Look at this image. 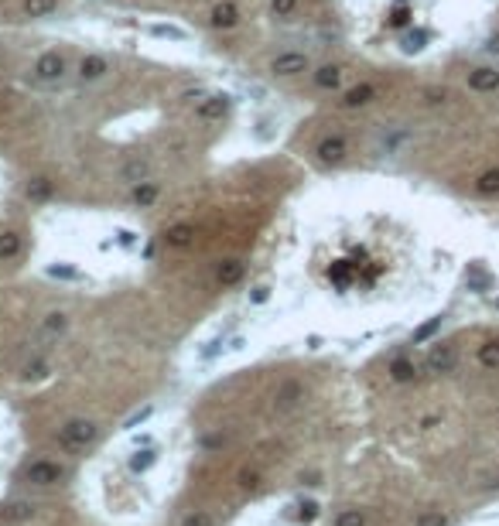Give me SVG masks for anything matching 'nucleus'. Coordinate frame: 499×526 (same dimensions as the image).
Segmentation results:
<instances>
[{
    "label": "nucleus",
    "mask_w": 499,
    "mask_h": 526,
    "mask_svg": "<svg viewBox=\"0 0 499 526\" xmlns=\"http://www.w3.org/2000/svg\"><path fill=\"white\" fill-rule=\"evenodd\" d=\"M96 438H100V428L93 421H83V417H76L65 428H59V444L69 448V451H83V448H89Z\"/></svg>",
    "instance_id": "nucleus-1"
},
{
    "label": "nucleus",
    "mask_w": 499,
    "mask_h": 526,
    "mask_svg": "<svg viewBox=\"0 0 499 526\" xmlns=\"http://www.w3.org/2000/svg\"><path fill=\"white\" fill-rule=\"evenodd\" d=\"M24 478L38 489H48V485H59L65 478V468L59 461H48V458H34L24 465Z\"/></svg>",
    "instance_id": "nucleus-2"
},
{
    "label": "nucleus",
    "mask_w": 499,
    "mask_h": 526,
    "mask_svg": "<svg viewBox=\"0 0 499 526\" xmlns=\"http://www.w3.org/2000/svg\"><path fill=\"white\" fill-rule=\"evenodd\" d=\"M31 76H34L38 83H62V79H65V55H59V52H41V55L34 59Z\"/></svg>",
    "instance_id": "nucleus-3"
},
{
    "label": "nucleus",
    "mask_w": 499,
    "mask_h": 526,
    "mask_svg": "<svg viewBox=\"0 0 499 526\" xmlns=\"http://www.w3.org/2000/svg\"><path fill=\"white\" fill-rule=\"evenodd\" d=\"M308 69H311V59H308L304 52H281V55L270 59V72H274V76H284V79L301 76V72H308Z\"/></svg>",
    "instance_id": "nucleus-4"
},
{
    "label": "nucleus",
    "mask_w": 499,
    "mask_h": 526,
    "mask_svg": "<svg viewBox=\"0 0 499 526\" xmlns=\"http://www.w3.org/2000/svg\"><path fill=\"white\" fill-rule=\"evenodd\" d=\"M346 154H349V140H346L342 134H328V137H321L318 147H315V158H318L321 165H342Z\"/></svg>",
    "instance_id": "nucleus-5"
},
{
    "label": "nucleus",
    "mask_w": 499,
    "mask_h": 526,
    "mask_svg": "<svg viewBox=\"0 0 499 526\" xmlns=\"http://www.w3.org/2000/svg\"><path fill=\"white\" fill-rule=\"evenodd\" d=\"M229 106H233V96L229 92H209L205 99L199 103V113L202 120H222L226 113H229Z\"/></svg>",
    "instance_id": "nucleus-6"
},
{
    "label": "nucleus",
    "mask_w": 499,
    "mask_h": 526,
    "mask_svg": "<svg viewBox=\"0 0 499 526\" xmlns=\"http://www.w3.org/2000/svg\"><path fill=\"white\" fill-rule=\"evenodd\" d=\"M209 24H212L215 31H233V28L240 24V7H236V3H229V0L215 3V7H212V14H209Z\"/></svg>",
    "instance_id": "nucleus-7"
},
{
    "label": "nucleus",
    "mask_w": 499,
    "mask_h": 526,
    "mask_svg": "<svg viewBox=\"0 0 499 526\" xmlns=\"http://www.w3.org/2000/svg\"><path fill=\"white\" fill-rule=\"evenodd\" d=\"M376 96H380V89L373 86V83H359V86L346 89L339 103H342L346 109H359V106H370V103H373Z\"/></svg>",
    "instance_id": "nucleus-8"
},
{
    "label": "nucleus",
    "mask_w": 499,
    "mask_h": 526,
    "mask_svg": "<svg viewBox=\"0 0 499 526\" xmlns=\"http://www.w3.org/2000/svg\"><path fill=\"white\" fill-rule=\"evenodd\" d=\"M109 72V59L106 55H83V62H79V79L83 83H96V79H103Z\"/></svg>",
    "instance_id": "nucleus-9"
},
{
    "label": "nucleus",
    "mask_w": 499,
    "mask_h": 526,
    "mask_svg": "<svg viewBox=\"0 0 499 526\" xmlns=\"http://www.w3.org/2000/svg\"><path fill=\"white\" fill-rule=\"evenodd\" d=\"M469 89L472 92H496L499 89V72L493 65H479L469 72Z\"/></svg>",
    "instance_id": "nucleus-10"
},
{
    "label": "nucleus",
    "mask_w": 499,
    "mask_h": 526,
    "mask_svg": "<svg viewBox=\"0 0 499 526\" xmlns=\"http://www.w3.org/2000/svg\"><path fill=\"white\" fill-rule=\"evenodd\" d=\"M164 243L175 246V250L192 246V243H195V226H192V222H175V226H168V229H164Z\"/></svg>",
    "instance_id": "nucleus-11"
},
{
    "label": "nucleus",
    "mask_w": 499,
    "mask_h": 526,
    "mask_svg": "<svg viewBox=\"0 0 499 526\" xmlns=\"http://www.w3.org/2000/svg\"><path fill=\"white\" fill-rule=\"evenodd\" d=\"M301 393H304V390H301L298 379H284V383H281V390L274 393V410H281V414H284V410L298 407Z\"/></svg>",
    "instance_id": "nucleus-12"
},
{
    "label": "nucleus",
    "mask_w": 499,
    "mask_h": 526,
    "mask_svg": "<svg viewBox=\"0 0 499 526\" xmlns=\"http://www.w3.org/2000/svg\"><path fill=\"white\" fill-rule=\"evenodd\" d=\"M427 366H431L434 372H452V369L458 366V352H455V346H434L431 355H427Z\"/></svg>",
    "instance_id": "nucleus-13"
},
{
    "label": "nucleus",
    "mask_w": 499,
    "mask_h": 526,
    "mask_svg": "<svg viewBox=\"0 0 499 526\" xmlns=\"http://www.w3.org/2000/svg\"><path fill=\"white\" fill-rule=\"evenodd\" d=\"M427 41H431V31H427V28H410V31L400 38V52H403V55H417V52L427 48Z\"/></svg>",
    "instance_id": "nucleus-14"
},
{
    "label": "nucleus",
    "mask_w": 499,
    "mask_h": 526,
    "mask_svg": "<svg viewBox=\"0 0 499 526\" xmlns=\"http://www.w3.org/2000/svg\"><path fill=\"white\" fill-rule=\"evenodd\" d=\"M158 195H161V188H158L154 181H137V185L130 188V202H134L137 209H151V205L158 202Z\"/></svg>",
    "instance_id": "nucleus-15"
},
{
    "label": "nucleus",
    "mask_w": 499,
    "mask_h": 526,
    "mask_svg": "<svg viewBox=\"0 0 499 526\" xmlns=\"http://www.w3.org/2000/svg\"><path fill=\"white\" fill-rule=\"evenodd\" d=\"M52 195H55V181L52 178H31L24 185V198L28 202H48Z\"/></svg>",
    "instance_id": "nucleus-16"
},
{
    "label": "nucleus",
    "mask_w": 499,
    "mask_h": 526,
    "mask_svg": "<svg viewBox=\"0 0 499 526\" xmlns=\"http://www.w3.org/2000/svg\"><path fill=\"white\" fill-rule=\"evenodd\" d=\"M342 76H346L342 65H321V69L311 76V83H315L318 89H325V92H332V89L342 86Z\"/></svg>",
    "instance_id": "nucleus-17"
},
{
    "label": "nucleus",
    "mask_w": 499,
    "mask_h": 526,
    "mask_svg": "<svg viewBox=\"0 0 499 526\" xmlns=\"http://www.w3.org/2000/svg\"><path fill=\"white\" fill-rule=\"evenodd\" d=\"M243 260H222L215 266V280L222 284V287H233V284H240L243 280Z\"/></svg>",
    "instance_id": "nucleus-18"
},
{
    "label": "nucleus",
    "mask_w": 499,
    "mask_h": 526,
    "mask_svg": "<svg viewBox=\"0 0 499 526\" xmlns=\"http://www.w3.org/2000/svg\"><path fill=\"white\" fill-rule=\"evenodd\" d=\"M0 516H3L7 523H24V520H31V516H34V503H24V499H17V503L3 506V509H0Z\"/></svg>",
    "instance_id": "nucleus-19"
},
{
    "label": "nucleus",
    "mask_w": 499,
    "mask_h": 526,
    "mask_svg": "<svg viewBox=\"0 0 499 526\" xmlns=\"http://www.w3.org/2000/svg\"><path fill=\"white\" fill-rule=\"evenodd\" d=\"M387 372H390L394 383H410V379L417 376V369H414V362H410L407 355H397V359L387 366Z\"/></svg>",
    "instance_id": "nucleus-20"
},
{
    "label": "nucleus",
    "mask_w": 499,
    "mask_h": 526,
    "mask_svg": "<svg viewBox=\"0 0 499 526\" xmlns=\"http://www.w3.org/2000/svg\"><path fill=\"white\" fill-rule=\"evenodd\" d=\"M476 195H482V198L499 195V168H489V171H482L476 178Z\"/></svg>",
    "instance_id": "nucleus-21"
},
{
    "label": "nucleus",
    "mask_w": 499,
    "mask_h": 526,
    "mask_svg": "<svg viewBox=\"0 0 499 526\" xmlns=\"http://www.w3.org/2000/svg\"><path fill=\"white\" fill-rule=\"evenodd\" d=\"M154 461H158V451H154V448H137L134 458H130V472H134V475H144Z\"/></svg>",
    "instance_id": "nucleus-22"
},
{
    "label": "nucleus",
    "mask_w": 499,
    "mask_h": 526,
    "mask_svg": "<svg viewBox=\"0 0 499 526\" xmlns=\"http://www.w3.org/2000/svg\"><path fill=\"white\" fill-rule=\"evenodd\" d=\"M295 509H298V513H295V520H298V523H304V526H311L318 516H321V506H318L315 499H298V503H295Z\"/></svg>",
    "instance_id": "nucleus-23"
},
{
    "label": "nucleus",
    "mask_w": 499,
    "mask_h": 526,
    "mask_svg": "<svg viewBox=\"0 0 499 526\" xmlns=\"http://www.w3.org/2000/svg\"><path fill=\"white\" fill-rule=\"evenodd\" d=\"M441 322H445V315H434L431 322H424V325H421V328L410 335V342H414V346H424L427 339H434V335L441 332Z\"/></svg>",
    "instance_id": "nucleus-24"
},
{
    "label": "nucleus",
    "mask_w": 499,
    "mask_h": 526,
    "mask_svg": "<svg viewBox=\"0 0 499 526\" xmlns=\"http://www.w3.org/2000/svg\"><path fill=\"white\" fill-rule=\"evenodd\" d=\"M147 171H151V165H147L144 158H134V161L123 165L120 175H123V181H134V185H137V181H147Z\"/></svg>",
    "instance_id": "nucleus-25"
},
{
    "label": "nucleus",
    "mask_w": 499,
    "mask_h": 526,
    "mask_svg": "<svg viewBox=\"0 0 499 526\" xmlns=\"http://www.w3.org/2000/svg\"><path fill=\"white\" fill-rule=\"evenodd\" d=\"M14 257H21V236L17 233H0V260H14Z\"/></svg>",
    "instance_id": "nucleus-26"
},
{
    "label": "nucleus",
    "mask_w": 499,
    "mask_h": 526,
    "mask_svg": "<svg viewBox=\"0 0 499 526\" xmlns=\"http://www.w3.org/2000/svg\"><path fill=\"white\" fill-rule=\"evenodd\" d=\"M414 24V10L410 7H403V3H397L390 14H387V28H394V31H400V28H410Z\"/></svg>",
    "instance_id": "nucleus-27"
},
{
    "label": "nucleus",
    "mask_w": 499,
    "mask_h": 526,
    "mask_svg": "<svg viewBox=\"0 0 499 526\" xmlns=\"http://www.w3.org/2000/svg\"><path fill=\"white\" fill-rule=\"evenodd\" d=\"M476 355H479V362H482L486 369H499V339H489V342H482Z\"/></svg>",
    "instance_id": "nucleus-28"
},
{
    "label": "nucleus",
    "mask_w": 499,
    "mask_h": 526,
    "mask_svg": "<svg viewBox=\"0 0 499 526\" xmlns=\"http://www.w3.org/2000/svg\"><path fill=\"white\" fill-rule=\"evenodd\" d=\"M45 273H48L52 280H83V273H79L76 266H69V263H48Z\"/></svg>",
    "instance_id": "nucleus-29"
},
{
    "label": "nucleus",
    "mask_w": 499,
    "mask_h": 526,
    "mask_svg": "<svg viewBox=\"0 0 499 526\" xmlns=\"http://www.w3.org/2000/svg\"><path fill=\"white\" fill-rule=\"evenodd\" d=\"M465 284H469V291H476V294H486V291L493 287V280H489L479 266H472V270L465 273Z\"/></svg>",
    "instance_id": "nucleus-30"
},
{
    "label": "nucleus",
    "mask_w": 499,
    "mask_h": 526,
    "mask_svg": "<svg viewBox=\"0 0 499 526\" xmlns=\"http://www.w3.org/2000/svg\"><path fill=\"white\" fill-rule=\"evenodd\" d=\"M55 7H59V0H24L28 17H48V14H55Z\"/></svg>",
    "instance_id": "nucleus-31"
},
{
    "label": "nucleus",
    "mask_w": 499,
    "mask_h": 526,
    "mask_svg": "<svg viewBox=\"0 0 499 526\" xmlns=\"http://www.w3.org/2000/svg\"><path fill=\"white\" fill-rule=\"evenodd\" d=\"M147 31H151L154 38H168V41H185V38H189V34H185L182 28H175V24H151Z\"/></svg>",
    "instance_id": "nucleus-32"
},
{
    "label": "nucleus",
    "mask_w": 499,
    "mask_h": 526,
    "mask_svg": "<svg viewBox=\"0 0 499 526\" xmlns=\"http://www.w3.org/2000/svg\"><path fill=\"white\" fill-rule=\"evenodd\" d=\"M41 328H45L48 335H62V332L69 328V318H65L62 311H52V315L45 318V325H41Z\"/></svg>",
    "instance_id": "nucleus-33"
},
{
    "label": "nucleus",
    "mask_w": 499,
    "mask_h": 526,
    "mask_svg": "<svg viewBox=\"0 0 499 526\" xmlns=\"http://www.w3.org/2000/svg\"><path fill=\"white\" fill-rule=\"evenodd\" d=\"M151 414H154V407H151V403H147V407H140V410H134V414L123 421V431H137L140 424H147V421H151Z\"/></svg>",
    "instance_id": "nucleus-34"
},
{
    "label": "nucleus",
    "mask_w": 499,
    "mask_h": 526,
    "mask_svg": "<svg viewBox=\"0 0 499 526\" xmlns=\"http://www.w3.org/2000/svg\"><path fill=\"white\" fill-rule=\"evenodd\" d=\"M332 526H366V513L363 509H342Z\"/></svg>",
    "instance_id": "nucleus-35"
},
{
    "label": "nucleus",
    "mask_w": 499,
    "mask_h": 526,
    "mask_svg": "<svg viewBox=\"0 0 499 526\" xmlns=\"http://www.w3.org/2000/svg\"><path fill=\"white\" fill-rule=\"evenodd\" d=\"M414 526H448V516L441 509H424V513H417Z\"/></svg>",
    "instance_id": "nucleus-36"
},
{
    "label": "nucleus",
    "mask_w": 499,
    "mask_h": 526,
    "mask_svg": "<svg viewBox=\"0 0 499 526\" xmlns=\"http://www.w3.org/2000/svg\"><path fill=\"white\" fill-rule=\"evenodd\" d=\"M295 10H298V0H270V14L281 17V21L295 17Z\"/></svg>",
    "instance_id": "nucleus-37"
},
{
    "label": "nucleus",
    "mask_w": 499,
    "mask_h": 526,
    "mask_svg": "<svg viewBox=\"0 0 499 526\" xmlns=\"http://www.w3.org/2000/svg\"><path fill=\"white\" fill-rule=\"evenodd\" d=\"M41 376H48V362H31L24 369V379H41Z\"/></svg>",
    "instance_id": "nucleus-38"
},
{
    "label": "nucleus",
    "mask_w": 499,
    "mask_h": 526,
    "mask_svg": "<svg viewBox=\"0 0 499 526\" xmlns=\"http://www.w3.org/2000/svg\"><path fill=\"white\" fill-rule=\"evenodd\" d=\"M182 526H215V520H212L209 513H192V516H185V523Z\"/></svg>",
    "instance_id": "nucleus-39"
},
{
    "label": "nucleus",
    "mask_w": 499,
    "mask_h": 526,
    "mask_svg": "<svg viewBox=\"0 0 499 526\" xmlns=\"http://www.w3.org/2000/svg\"><path fill=\"white\" fill-rule=\"evenodd\" d=\"M264 301H270V287L267 284H260V287L250 291V304H264Z\"/></svg>",
    "instance_id": "nucleus-40"
},
{
    "label": "nucleus",
    "mask_w": 499,
    "mask_h": 526,
    "mask_svg": "<svg viewBox=\"0 0 499 526\" xmlns=\"http://www.w3.org/2000/svg\"><path fill=\"white\" fill-rule=\"evenodd\" d=\"M116 240H120V246H134L137 243V233L134 229H116Z\"/></svg>",
    "instance_id": "nucleus-41"
},
{
    "label": "nucleus",
    "mask_w": 499,
    "mask_h": 526,
    "mask_svg": "<svg viewBox=\"0 0 499 526\" xmlns=\"http://www.w3.org/2000/svg\"><path fill=\"white\" fill-rule=\"evenodd\" d=\"M240 485H243V489H257V485H260V475H257V472H243V475H240Z\"/></svg>",
    "instance_id": "nucleus-42"
},
{
    "label": "nucleus",
    "mask_w": 499,
    "mask_h": 526,
    "mask_svg": "<svg viewBox=\"0 0 499 526\" xmlns=\"http://www.w3.org/2000/svg\"><path fill=\"white\" fill-rule=\"evenodd\" d=\"M424 99H427V103H441V99H448V92H445V89H427Z\"/></svg>",
    "instance_id": "nucleus-43"
},
{
    "label": "nucleus",
    "mask_w": 499,
    "mask_h": 526,
    "mask_svg": "<svg viewBox=\"0 0 499 526\" xmlns=\"http://www.w3.org/2000/svg\"><path fill=\"white\" fill-rule=\"evenodd\" d=\"M301 482H304V485H318V475H315V472H311V475H301Z\"/></svg>",
    "instance_id": "nucleus-44"
},
{
    "label": "nucleus",
    "mask_w": 499,
    "mask_h": 526,
    "mask_svg": "<svg viewBox=\"0 0 499 526\" xmlns=\"http://www.w3.org/2000/svg\"><path fill=\"white\" fill-rule=\"evenodd\" d=\"M496 311H499V297H496Z\"/></svg>",
    "instance_id": "nucleus-45"
},
{
    "label": "nucleus",
    "mask_w": 499,
    "mask_h": 526,
    "mask_svg": "<svg viewBox=\"0 0 499 526\" xmlns=\"http://www.w3.org/2000/svg\"><path fill=\"white\" fill-rule=\"evenodd\" d=\"M0 62H3V52H0Z\"/></svg>",
    "instance_id": "nucleus-46"
}]
</instances>
